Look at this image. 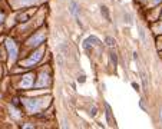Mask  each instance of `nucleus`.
I'll return each mask as SVG.
<instances>
[{"instance_id":"nucleus-1","label":"nucleus","mask_w":162,"mask_h":129,"mask_svg":"<svg viewBox=\"0 0 162 129\" xmlns=\"http://www.w3.org/2000/svg\"><path fill=\"white\" fill-rule=\"evenodd\" d=\"M43 99H23V103H25V106L27 108V111L30 113H35L38 112L40 108H45L48 106L49 102H42Z\"/></svg>"},{"instance_id":"nucleus-2","label":"nucleus","mask_w":162,"mask_h":129,"mask_svg":"<svg viewBox=\"0 0 162 129\" xmlns=\"http://www.w3.org/2000/svg\"><path fill=\"white\" fill-rule=\"evenodd\" d=\"M43 48H40V49H38L35 53L29 58V59H25V60H22L20 62V64H22L23 68H30V66H35V64L38 63L39 60L42 59V56H43Z\"/></svg>"},{"instance_id":"nucleus-3","label":"nucleus","mask_w":162,"mask_h":129,"mask_svg":"<svg viewBox=\"0 0 162 129\" xmlns=\"http://www.w3.org/2000/svg\"><path fill=\"white\" fill-rule=\"evenodd\" d=\"M6 48H7V50H9V60H10L12 63L16 62V59H17V46H16V43H15V40L7 39V40H6Z\"/></svg>"},{"instance_id":"nucleus-4","label":"nucleus","mask_w":162,"mask_h":129,"mask_svg":"<svg viewBox=\"0 0 162 129\" xmlns=\"http://www.w3.org/2000/svg\"><path fill=\"white\" fill-rule=\"evenodd\" d=\"M45 39H46V35L43 32H38L27 40V46H39L40 43L45 42Z\"/></svg>"},{"instance_id":"nucleus-5","label":"nucleus","mask_w":162,"mask_h":129,"mask_svg":"<svg viewBox=\"0 0 162 129\" xmlns=\"http://www.w3.org/2000/svg\"><path fill=\"white\" fill-rule=\"evenodd\" d=\"M33 78H35L33 73H27V75H25L23 76V79L20 81V88H22V89H29V88H32L33 86Z\"/></svg>"},{"instance_id":"nucleus-6","label":"nucleus","mask_w":162,"mask_h":129,"mask_svg":"<svg viewBox=\"0 0 162 129\" xmlns=\"http://www.w3.org/2000/svg\"><path fill=\"white\" fill-rule=\"evenodd\" d=\"M50 85V76L48 73H42L40 78H39V81L35 83L36 88H45V86H49Z\"/></svg>"},{"instance_id":"nucleus-7","label":"nucleus","mask_w":162,"mask_h":129,"mask_svg":"<svg viewBox=\"0 0 162 129\" xmlns=\"http://www.w3.org/2000/svg\"><path fill=\"white\" fill-rule=\"evenodd\" d=\"M30 15H32V12H29V13H23V15H20L17 19H19V22H26L27 19L30 17Z\"/></svg>"},{"instance_id":"nucleus-8","label":"nucleus","mask_w":162,"mask_h":129,"mask_svg":"<svg viewBox=\"0 0 162 129\" xmlns=\"http://www.w3.org/2000/svg\"><path fill=\"white\" fill-rule=\"evenodd\" d=\"M106 115H108V121L111 125H114V121H112V113H111V108L109 105H106Z\"/></svg>"},{"instance_id":"nucleus-9","label":"nucleus","mask_w":162,"mask_h":129,"mask_svg":"<svg viewBox=\"0 0 162 129\" xmlns=\"http://www.w3.org/2000/svg\"><path fill=\"white\" fill-rule=\"evenodd\" d=\"M70 12H72L73 15H76V13H78V3H75V2H73V3L70 5Z\"/></svg>"},{"instance_id":"nucleus-10","label":"nucleus","mask_w":162,"mask_h":129,"mask_svg":"<svg viewBox=\"0 0 162 129\" xmlns=\"http://www.w3.org/2000/svg\"><path fill=\"white\" fill-rule=\"evenodd\" d=\"M36 0H20V5L23 6H27V5H32V3H35Z\"/></svg>"},{"instance_id":"nucleus-11","label":"nucleus","mask_w":162,"mask_h":129,"mask_svg":"<svg viewBox=\"0 0 162 129\" xmlns=\"http://www.w3.org/2000/svg\"><path fill=\"white\" fill-rule=\"evenodd\" d=\"M102 15H105V17L109 19V13H108V9H106V7H102Z\"/></svg>"},{"instance_id":"nucleus-12","label":"nucleus","mask_w":162,"mask_h":129,"mask_svg":"<svg viewBox=\"0 0 162 129\" xmlns=\"http://www.w3.org/2000/svg\"><path fill=\"white\" fill-rule=\"evenodd\" d=\"M106 42H108V45H109V46H111V48H114V39H112V38H108V39H106Z\"/></svg>"},{"instance_id":"nucleus-13","label":"nucleus","mask_w":162,"mask_h":129,"mask_svg":"<svg viewBox=\"0 0 162 129\" xmlns=\"http://www.w3.org/2000/svg\"><path fill=\"white\" fill-rule=\"evenodd\" d=\"M111 60H112V63H114V64H116V56H115L114 52L111 53Z\"/></svg>"},{"instance_id":"nucleus-14","label":"nucleus","mask_w":162,"mask_h":129,"mask_svg":"<svg viewBox=\"0 0 162 129\" xmlns=\"http://www.w3.org/2000/svg\"><path fill=\"white\" fill-rule=\"evenodd\" d=\"M139 35H141V39L145 42V33H144V30H142V29H139Z\"/></svg>"},{"instance_id":"nucleus-15","label":"nucleus","mask_w":162,"mask_h":129,"mask_svg":"<svg viewBox=\"0 0 162 129\" xmlns=\"http://www.w3.org/2000/svg\"><path fill=\"white\" fill-rule=\"evenodd\" d=\"M3 20H5V15H3V13H0V25L3 23Z\"/></svg>"},{"instance_id":"nucleus-16","label":"nucleus","mask_w":162,"mask_h":129,"mask_svg":"<svg viewBox=\"0 0 162 129\" xmlns=\"http://www.w3.org/2000/svg\"><path fill=\"white\" fill-rule=\"evenodd\" d=\"M79 82H85V76H81V78H79Z\"/></svg>"},{"instance_id":"nucleus-17","label":"nucleus","mask_w":162,"mask_h":129,"mask_svg":"<svg viewBox=\"0 0 162 129\" xmlns=\"http://www.w3.org/2000/svg\"><path fill=\"white\" fill-rule=\"evenodd\" d=\"M159 2H162V0H154V5H158Z\"/></svg>"},{"instance_id":"nucleus-18","label":"nucleus","mask_w":162,"mask_h":129,"mask_svg":"<svg viewBox=\"0 0 162 129\" xmlns=\"http://www.w3.org/2000/svg\"><path fill=\"white\" fill-rule=\"evenodd\" d=\"M161 20H162V15H161Z\"/></svg>"}]
</instances>
